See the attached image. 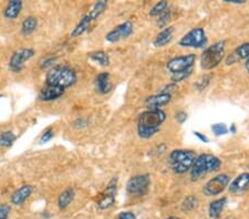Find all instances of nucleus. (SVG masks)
Wrapping results in <instances>:
<instances>
[{
  "instance_id": "44",
  "label": "nucleus",
  "mask_w": 249,
  "mask_h": 219,
  "mask_svg": "<svg viewBox=\"0 0 249 219\" xmlns=\"http://www.w3.org/2000/svg\"><path fill=\"white\" fill-rule=\"evenodd\" d=\"M164 219H182V218L176 217V216H172V217H167V218H164Z\"/></svg>"
},
{
  "instance_id": "19",
  "label": "nucleus",
  "mask_w": 249,
  "mask_h": 219,
  "mask_svg": "<svg viewBox=\"0 0 249 219\" xmlns=\"http://www.w3.org/2000/svg\"><path fill=\"white\" fill-rule=\"evenodd\" d=\"M247 59H249V42H245L243 45L237 47L226 58L225 62H226L227 66H231L234 63L240 61V60H245L246 61Z\"/></svg>"
},
{
  "instance_id": "38",
  "label": "nucleus",
  "mask_w": 249,
  "mask_h": 219,
  "mask_svg": "<svg viewBox=\"0 0 249 219\" xmlns=\"http://www.w3.org/2000/svg\"><path fill=\"white\" fill-rule=\"evenodd\" d=\"M115 219H136L135 214L132 212H123L118 215V217Z\"/></svg>"
},
{
  "instance_id": "27",
  "label": "nucleus",
  "mask_w": 249,
  "mask_h": 219,
  "mask_svg": "<svg viewBox=\"0 0 249 219\" xmlns=\"http://www.w3.org/2000/svg\"><path fill=\"white\" fill-rule=\"evenodd\" d=\"M17 139V136L14 132L11 131H3V132H0V146L8 149V147H11L14 145V143Z\"/></svg>"
},
{
  "instance_id": "18",
  "label": "nucleus",
  "mask_w": 249,
  "mask_h": 219,
  "mask_svg": "<svg viewBox=\"0 0 249 219\" xmlns=\"http://www.w3.org/2000/svg\"><path fill=\"white\" fill-rule=\"evenodd\" d=\"M113 89V84L111 81V75L109 72H101L95 79V90L101 95L110 93Z\"/></svg>"
},
{
  "instance_id": "43",
  "label": "nucleus",
  "mask_w": 249,
  "mask_h": 219,
  "mask_svg": "<svg viewBox=\"0 0 249 219\" xmlns=\"http://www.w3.org/2000/svg\"><path fill=\"white\" fill-rule=\"evenodd\" d=\"M245 69H246V71L249 74V59H247L246 61H245Z\"/></svg>"
},
{
  "instance_id": "7",
  "label": "nucleus",
  "mask_w": 249,
  "mask_h": 219,
  "mask_svg": "<svg viewBox=\"0 0 249 219\" xmlns=\"http://www.w3.org/2000/svg\"><path fill=\"white\" fill-rule=\"evenodd\" d=\"M208 39L204 28H193L187 34L179 39L178 45L183 48H192V49H205L207 47Z\"/></svg>"
},
{
  "instance_id": "16",
  "label": "nucleus",
  "mask_w": 249,
  "mask_h": 219,
  "mask_svg": "<svg viewBox=\"0 0 249 219\" xmlns=\"http://www.w3.org/2000/svg\"><path fill=\"white\" fill-rule=\"evenodd\" d=\"M249 188V172L239 174L232 179L231 183L228 186L230 192L234 195H238L244 193L245 190Z\"/></svg>"
},
{
  "instance_id": "13",
  "label": "nucleus",
  "mask_w": 249,
  "mask_h": 219,
  "mask_svg": "<svg viewBox=\"0 0 249 219\" xmlns=\"http://www.w3.org/2000/svg\"><path fill=\"white\" fill-rule=\"evenodd\" d=\"M118 177L112 178L109 184H107V188L101 194V197H100L98 204H96L100 210H107L114 205L116 188H118Z\"/></svg>"
},
{
  "instance_id": "31",
  "label": "nucleus",
  "mask_w": 249,
  "mask_h": 219,
  "mask_svg": "<svg viewBox=\"0 0 249 219\" xmlns=\"http://www.w3.org/2000/svg\"><path fill=\"white\" fill-rule=\"evenodd\" d=\"M171 17H172V11L170 8H168V9L164 11L162 15L159 16V19H158V21H156V25H158L159 28H163L164 29V28H165L168 23V21H170Z\"/></svg>"
},
{
  "instance_id": "5",
  "label": "nucleus",
  "mask_w": 249,
  "mask_h": 219,
  "mask_svg": "<svg viewBox=\"0 0 249 219\" xmlns=\"http://www.w3.org/2000/svg\"><path fill=\"white\" fill-rule=\"evenodd\" d=\"M196 159V154L191 150H174L170 153L168 163L175 174L182 175L190 172Z\"/></svg>"
},
{
  "instance_id": "42",
  "label": "nucleus",
  "mask_w": 249,
  "mask_h": 219,
  "mask_svg": "<svg viewBox=\"0 0 249 219\" xmlns=\"http://www.w3.org/2000/svg\"><path fill=\"white\" fill-rule=\"evenodd\" d=\"M228 132H231V134H236V132H237L236 125L235 124H231L230 129H228Z\"/></svg>"
},
{
  "instance_id": "28",
  "label": "nucleus",
  "mask_w": 249,
  "mask_h": 219,
  "mask_svg": "<svg viewBox=\"0 0 249 219\" xmlns=\"http://www.w3.org/2000/svg\"><path fill=\"white\" fill-rule=\"evenodd\" d=\"M168 8H170V6H168L167 1L156 2L155 5L151 8L150 16H151V17H159V16H160L164 13V11L167 10Z\"/></svg>"
},
{
  "instance_id": "21",
  "label": "nucleus",
  "mask_w": 249,
  "mask_h": 219,
  "mask_svg": "<svg viewBox=\"0 0 249 219\" xmlns=\"http://www.w3.org/2000/svg\"><path fill=\"white\" fill-rule=\"evenodd\" d=\"M23 7L21 0H11L3 9V17L7 20H15L19 17Z\"/></svg>"
},
{
  "instance_id": "32",
  "label": "nucleus",
  "mask_w": 249,
  "mask_h": 219,
  "mask_svg": "<svg viewBox=\"0 0 249 219\" xmlns=\"http://www.w3.org/2000/svg\"><path fill=\"white\" fill-rule=\"evenodd\" d=\"M57 60H58V57H55V55H48V57H45L41 61H40V67H41V69L49 70L52 67L55 66Z\"/></svg>"
},
{
  "instance_id": "25",
  "label": "nucleus",
  "mask_w": 249,
  "mask_h": 219,
  "mask_svg": "<svg viewBox=\"0 0 249 219\" xmlns=\"http://www.w3.org/2000/svg\"><path fill=\"white\" fill-rule=\"evenodd\" d=\"M88 57H89V59L92 62L96 63V65H99L100 67L110 66V62H111L110 54L103 50L92 51V52L88 54Z\"/></svg>"
},
{
  "instance_id": "14",
  "label": "nucleus",
  "mask_w": 249,
  "mask_h": 219,
  "mask_svg": "<svg viewBox=\"0 0 249 219\" xmlns=\"http://www.w3.org/2000/svg\"><path fill=\"white\" fill-rule=\"evenodd\" d=\"M64 92H66V90L59 89V87L43 85L38 94V99L41 102H53L62 98Z\"/></svg>"
},
{
  "instance_id": "8",
  "label": "nucleus",
  "mask_w": 249,
  "mask_h": 219,
  "mask_svg": "<svg viewBox=\"0 0 249 219\" xmlns=\"http://www.w3.org/2000/svg\"><path fill=\"white\" fill-rule=\"evenodd\" d=\"M151 187V176L148 174H140L131 177L126 183L128 196L140 198L145 196Z\"/></svg>"
},
{
  "instance_id": "45",
  "label": "nucleus",
  "mask_w": 249,
  "mask_h": 219,
  "mask_svg": "<svg viewBox=\"0 0 249 219\" xmlns=\"http://www.w3.org/2000/svg\"><path fill=\"white\" fill-rule=\"evenodd\" d=\"M248 168H249V166H248Z\"/></svg>"
},
{
  "instance_id": "29",
  "label": "nucleus",
  "mask_w": 249,
  "mask_h": 219,
  "mask_svg": "<svg viewBox=\"0 0 249 219\" xmlns=\"http://www.w3.org/2000/svg\"><path fill=\"white\" fill-rule=\"evenodd\" d=\"M212 74H204L200 77L197 82H196L195 87L197 89V91H204L207 89V86L211 84V81H212Z\"/></svg>"
},
{
  "instance_id": "1",
  "label": "nucleus",
  "mask_w": 249,
  "mask_h": 219,
  "mask_svg": "<svg viewBox=\"0 0 249 219\" xmlns=\"http://www.w3.org/2000/svg\"><path fill=\"white\" fill-rule=\"evenodd\" d=\"M166 113L162 109L146 110L139 115L138 134L141 138H151L158 134L164 122L166 121Z\"/></svg>"
},
{
  "instance_id": "4",
  "label": "nucleus",
  "mask_w": 249,
  "mask_h": 219,
  "mask_svg": "<svg viewBox=\"0 0 249 219\" xmlns=\"http://www.w3.org/2000/svg\"><path fill=\"white\" fill-rule=\"evenodd\" d=\"M226 55V42L220 40L206 47L200 54V67L203 70H213L223 62Z\"/></svg>"
},
{
  "instance_id": "6",
  "label": "nucleus",
  "mask_w": 249,
  "mask_h": 219,
  "mask_svg": "<svg viewBox=\"0 0 249 219\" xmlns=\"http://www.w3.org/2000/svg\"><path fill=\"white\" fill-rule=\"evenodd\" d=\"M107 8V1L106 0H100V1L95 2L90 11L88 14H86L83 17L80 19V21L77 23V26L73 28V30L71 31V37L72 38H77L82 35L83 34H86L89 28L91 27L92 22H94L95 20H98L100 18L106 9Z\"/></svg>"
},
{
  "instance_id": "41",
  "label": "nucleus",
  "mask_w": 249,
  "mask_h": 219,
  "mask_svg": "<svg viewBox=\"0 0 249 219\" xmlns=\"http://www.w3.org/2000/svg\"><path fill=\"white\" fill-rule=\"evenodd\" d=\"M225 2H230V3H236V5H239V3H244L245 0H224Z\"/></svg>"
},
{
  "instance_id": "17",
  "label": "nucleus",
  "mask_w": 249,
  "mask_h": 219,
  "mask_svg": "<svg viewBox=\"0 0 249 219\" xmlns=\"http://www.w3.org/2000/svg\"><path fill=\"white\" fill-rule=\"evenodd\" d=\"M34 193V186L32 185H23L16 189L15 192L11 194L10 202L11 204L15 206H21L28 198L31 196Z\"/></svg>"
},
{
  "instance_id": "35",
  "label": "nucleus",
  "mask_w": 249,
  "mask_h": 219,
  "mask_svg": "<svg viewBox=\"0 0 249 219\" xmlns=\"http://www.w3.org/2000/svg\"><path fill=\"white\" fill-rule=\"evenodd\" d=\"M10 206L8 204H0V219H8L10 214Z\"/></svg>"
},
{
  "instance_id": "11",
  "label": "nucleus",
  "mask_w": 249,
  "mask_h": 219,
  "mask_svg": "<svg viewBox=\"0 0 249 219\" xmlns=\"http://www.w3.org/2000/svg\"><path fill=\"white\" fill-rule=\"evenodd\" d=\"M231 177L227 174H218L206 182L203 187V194L206 197L218 196L230 186Z\"/></svg>"
},
{
  "instance_id": "23",
  "label": "nucleus",
  "mask_w": 249,
  "mask_h": 219,
  "mask_svg": "<svg viewBox=\"0 0 249 219\" xmlns=\"http://www.w3.org/2000/svg\"><path fill=\"white\" fill-rule=\"evenodd\" d=\"M75 198V190L71 187H68L63 190L62 193H60L58 197V207L60 209H67L69 207L72 202L74 201Z\"/></svg>"
},
{
  "instance_id": "26",
  "label": "nucleus",
  "mask_w": 249,
  "mask_h": 219,
  "mask_svg": "<svg viewBox=\"0 0 249 219\" xmlns=\"http://www.w3.org/2000/svg\"><path fill=\"white\" fill-rule=\"evenodd\" d=\"M199 205L198 198L195 195H190L185 199H184L182 205H180V209L184 213H191L193 210H195Z\"/></svg>"
},
{
  "instance_id": "37",
  "label": "nucleus",
  "mask_w": 249,
  "mask_h": 219,
  "mask_svg": "<svg viewBox=\"0 0 249 219\" xmlns=\"http://www.w3.org/2000/svg\"><path fill=\"white\" fill-rule=\"evenodd\" d=\"M88 125V119L86 118H79L74 121L73 127L75 129H82V127H86Z\"/></svg>"
},
{
  "instance_id": "3",
  "label": "nucleus",
  "mask_w": 249,
  "mask_h": 219,
  "mask_svg": "<svg viewBox=\"0 0 249 219\" xmlns=\"http://www.w3.org/2000/svg\"><path fill=\"white\" fill-rule=\"evenodd\" d=\"M222 166L220 158L213 154H200L196 159L190 170L192 181H199L207 174L214 173Z\"/></svg>"
},
{
  "instance_id": "24",
  "label": "nucleus",
  "mask_w": 249,
  "mask_h": 219,
  "mask_svg": "<svg viewBox=\"0 0 249 219\" xmlns=\"http://www.w3.org/2000/svg\"><path fill=\"white\" fill-rule=\"evenodd\" d=\"M37 28H38V19L36 18L35 16H28V17L23 19L20 33H21L23 37H29V35H31L35 33Z\"/></svg>"
},
{
  "instance_id": "9",
  "label": "nucleus",
  "mask_w": 249,
  "mask_h": 219,
  "mask_svg": "<svg viewBox=\"0 0 249 219\" xmlns=\"http://www.w3.org/2000/svg\"><path fill=\"white\" fill-rule=\"evenodd\" d=\"M36 50L32 48H20L14 51L8 62L9 70L14 73H20L25 69L26 63L35 57Z\"/></svg>"
},
{
  "instance_id": "2",
  "label": "nucleus",
  "mask_w": 249,
  "mask_h": 219,
  "mask_svg": "<svg viewBox=\"0 0 249 219\" xmlns=\"http://www.w3.org/2000/svg\"><path fill=\"white\" fill-rule=\"evenodd\" d=\"M78 81V75L73 67L67 65H55L48 70L45 85L67 90L73 86Z\"/></svg>"
},
{
  "instance_id": "36",
  "label": "nucleus",
  "mask_w": 249,
  "mask_h": 219,
  "mask_svg": "<svg viewBox=\"0 0 249 219\" xmlns=\"http://www.w3.org/2000/svg\"><path fill=\"white\" fill-rule=\"evenodd\" d=\"M175 119L178 124H184L187 119V113L184 112V111H178L175 113Z\"/></svg>"
},
{
  "instance_id": "22",
  "label": "nucleus",
  "mask_w": 249,
  "mask_h": 219,
  "mask_svg": "<svg viewBox=\"0 0 249 219\" xmlns=\"http://www.w3.org/2000/svg\"><path fill=\"white\" fill-rule=\"evenodd\" d=\"M228 202V198L227 197H222V198H217L215 201H213L210 207H208V215L212 219H218L224 212L225 207H226Z\"/></svg>"
},
{
  "instance_id": "33",
  "label": "nucleus",
  "mask_w": 249,
  "mask_h": 219,
  "mask_svg": "<svg viewBox=\"0 0 249 219\" xmlns=\"http://www.w3.org/2000/svg\"><path fill=\"white\" fill-rule=\"evenodd\" d=\"M54 136V131L52 127H48L45 131H43V133L41 134V136L39 137V143L40 144H45V143H48L49 141H51L52 138Z\"/></svg>"
},
{
  "instance_id": "30",
  "label": "nucleus",
  "mask_w": 249,
  "mask_h": 219,
  "mask_svg": "<svg viewBox=\"0 0 249 219\" xmlns=\"http://www.w3.org/2000/svg\"><path fill=\"white\" fill-rule=\"evenodd\" d=\"M211 130L216 136H222V135H226L228 133V127L225 123H215L211 126Z\"/></svg>"
},
{
  "instance_id": "39",
  "label": "nucleus",
  "mask_w": 249,
  "mask_h": 219,
  "mask_svg": "<svg viewBox=\"0 0 249 219\" xmlns=\"http://www.w3.org/2000/svg\"><path fill=\"white\" fill-rule=\"evenodd\" d=\"M176 90V84H174V83H170L168 85H165L164 87H162V89L160 90L159 93H170L172 94L173 91Z\"/></svg>"
},
{
  "instance_id": "12",
  "label": "nucleus",
  "mask_w": 249,
  "mask_h": 219,
  "mask_svg": "<svg viewBox=\"0 0 249 219\" xmlns=\"http://www.w3.org/2000/svg\"><path fill=\"white\" fill-rule=\"evenodd\" d=\"M134 31V26L130 20H126L122 23H120L113 29L110 30L109 33L106 34V40L110 43H116L125 40L128 37H131V34Z\"/></svg>"
},
{
  "instance_id": "20",
  "label": "nucleus",
  "mask_w": 249,
  "mask_h": 219,
  "mask_svg": "<svg viewBox=\"0 0 249 219\" xmlns=\"http://www.w3.org/2000/svg\"><path fill=\"white\" fill-rule=\"evenodd\" d=\"M174 33H175V28L173 26H168L165 27L164 29H162L160 33L156 34V37L153 41V46L155 48H163L167 46L170 43L173 38H174Z\"/></svg>"
},
{
  "instance_id": "34",
  "label": "nucleus",
  "mask_w": 249,
  "mask_h": 219,
  "mask_svg": "<svg viewBox=\"0 0 249 219\" xmlns=\"http://www.w3.org/2000/svg\"><path fill=\"white\" fill-rule=\"evenodd\" d=\"M192 73H193V70L185 71V72H179V73L172 74L171 75V81H172V83H174V84H178V82H182L185 79H187Z\"/></svg>"
},
{
  "instance_id": "40",
  "label": "nucleus",
  "mask_w": 249,
  "mask_h": 219,
  "mask_svg": "<svg viewBox=\"0 0 249 219\" xmlns=\"http://www.w3.org/2000/svg\"><path fill=\"white\" fill-rule=\"evenodd\" d=\"M193 134H194L195 136L197 137L200 142H202V143H205V144H207V143L210 142V138H208L205 134L198 132V131H194V132H193Z\"/></svg>"
},
{
  "instance_id": "15",
  "label": "nucleus",
  "mask_w": 249,
  "mask_h": 219,
  "mask_svg": "<svg viewBox=\"0 0 249 219\" xmlns=\"http://www.w3.org/2000/svg\"><path fill=\"white\" fill-rule=\"evenodd\" d=\"M172 100L170 93H158L151 95L145 100V106L147 110H159L160 107L167 105Z\"/></svg>"
},
{
  "instance_id": "10",
  "label": "nucleus",
  "mask_w": 249,
  "mask_h": 219,
  "mask_svg": "<svg viewBox=\"0 0 249 219\" xmlns=\"http://www.w3.org/2000/svg\"><path fill=\"white\" fill-rule=\"evenodd\" d=\"M196 62V55L194 53H188L185 55L172 58L166 63V69L171 74L185 72L194 69Z\"/></svg>"
}]
</instances>
